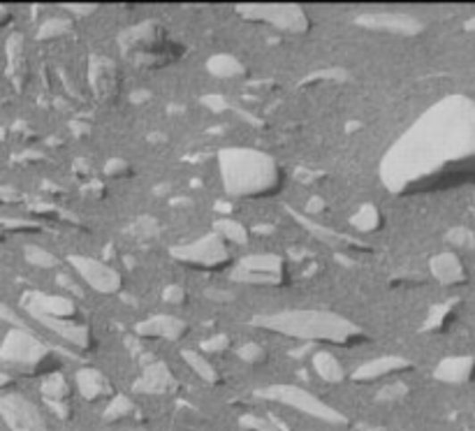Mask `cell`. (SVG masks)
I'll return each instance as SVG.
<instances>
[{
    "mask_svg": "<svg viewBox=\"0 0 475 431\" xmlns=\"http://www.w3.org/2000/svg\"><path fill=\"white\" fill-rule=\"evenodd\" d=\"M132 410H135V406H132L130 399L121 397L119 394V397H114L112 402H109V409H107V413H104V420L116 422V420H121V418L130 415Z\"/></svg>",
    "mask_w": 475,
    "mask_h": 431,
    "instance_id": "cell-29",
    "label": "cell"
},
{
    "mask_svg": "<svg viewBox=\"0 0 475 431\" xmlns=\"http://www.w3.org/2000/svg\"><path fill=\"white\" fill-rule=\"evenodd\" d=\"M181 360H184L186 364H188L190 369H193L195 374L200 376L204 383H209V385H216L218 380H221V374H218V369L213 367L209 360H206L204 355H202V351H193V348H184L181 351Z\"/></svg>",
    "mask_w": 475,
    "mask_h": 431,
    "instance_id": "cell-24",
    "label": "cell"
},
{
    "mask_svg": "<svg viewBox=\"0 0 475 431\" xmlns=\"http://www.w3.org/2000/svg\"><path fill=\"white\" fill-rule=\"evenodd\" d=\"M325 209H327L325 202H322L321 197H313V200H309V204H306V216H309V219H313V216H321Z\"/></svg>",
    "mask_w": 475,
    "mask_h": 431,
    "instance_id": "cell-36",
    "label": "cell"
},
{
    "mask_svg": "<svg viewBox=\"0 0 475 431\" xmlns=\"http://www.w3.org/2000/svg\"><path fill=\"white\" fill-rule=\"evenodd\" d=\"M119 46L128 61L139 68H161L172 63L184 52L158 21H142L126 29L119 35Z\"/></svg>",
    "mask_w": 475,
    "mask_h": 431,
    "instance_id": "cell-4",
    "label": "cell"
},
{
    "mask_svg": "<svg viewBox=\"0 0 475 431\" xmlns=\"http://www.w3.org/2000/svg\"><path fill=\"white\" fill-rule=\"evenodd\" d=\"M311 367L318 376H321L325 383H344L348 378V371L344 369V364L338 362V357L332 355L329 351H318L313 357H311Z\"/></svg>",
    "mask_w": 475,
    "mask_h": 431,
    "instance_id": "cell-20",
    "label": "cell"
},
{
    "mask_svg": "<svg viewBox=\"0 0 475 431\" xmlns=\"http://www.w3.org/2000/svg\"><path fill=\"white\" fill-rule=\"evenodd\" d=\"M77 387L88 402H97V399H104L112 394V383L107 380V376L103 371H97V369H81L79 374H77Z\"/></svg>",
    "mask_w": 475,
    "mask_h": 431,
    "instance_id": "cell-19",
    "label": "cell"
},
{
    "mask_svg": "<svg viewBox=\"0 0 475 431\" xmlns=\"http://www.w3.org/2000/svg\"><path fill=\"white\" fill-rule=\"evenodd\" d=\"M29 253H30V260H33V262H38V265H42V267L56 265V258H52V255L46 253V251H42V248H30Z\"/></svg>",
    "mask_w": 475,
    "mask_h": 431,
    "instance_id": "cell-34",
    "label": "cell"
},
{
    "mask_svg": "<svg viewBox=\"0 0 475 431\" xmlns=\"http://www.w3.org/2000/svg\"><path fill=\"white\" fill-rule=\"evenodd\" d=\"M292 219L299 220V223L306 228V230H311V235H313L315 239H321V242L327 244V246H334V248H362L364 246V244L357 242V239H353V236L341 235V232L332 230V228H322V225L313 223V220H311L306 213L292 211Z\"/></svg>",
    "mask_w": 475,
    "mask_h": 431,
    "instance_id": "cell-18",
    "label": "cell"
},
{
    "mask_svg": "<svg viewBox=\"0 0 475 431\" xmlns=\"http://www.w3.org/2000/svg\"><path fill=\"white\" fill-rule=\"evenodd\" d=\"M0 357L12 367L21 369V371H42V369L56 364V355H54L52 348L40 344L33 334L23 332V329H14L7 336Z\"/></svg>",
    "mask_w": 475,
    "mask_h": 431,
    "instance_id": "cell-6",
    "label": "cell"
},
{
    "mask_svg": "<svg viewBox=\"0 0 475 431\" xmlns=\"http://www.w3.org/2000/svg\"><path fill=\"white\" fill-rule=\"evenodd\" d=\"M206 68H209V72L213 77H221V79H232V77H239L244 72V65H241L239 58L229 56V54H216V56H212Z\"/></svg>",
    "mask_w": 475,
    "mask_h": 431,
    "instance_id": "cell-25",
    "label": "cell"
},
{
    "mask_svg": "<svg viewBox=\"0 0 475 431\" xmlns=\"http://www.w3.org/2000/svg\"><path fill=\"white\" fill-rule=\"evenodd\" d=\"M406 394H408V387L404 385V383H389L388 387H383V392L379 394V399L383 403L399 402V399H404Z\"/></svg>",
    "mask_w": 475,
    "mask_h": 431,
    "instance_id": "cell-30",
    "label": "cell"
},
{
    "mask_svg": "<svg viewBox=\"0 0 475 431\" xmlns=\"http://www.w3.org/2000/svg\"><path fill=\"white\" fill-rule=\"evenodd\" d=\"M434 378L447 385H469L475 383V357L454 355L436 364Z\"/></svg>",
    "mask_w": 475,
    "mask_h": 431,
    "instance_id": "cell-15",
    "label": "cell"
},
{
    "mask_svg": "<svg viewBox=\"0 0 475 431\" xmlns=\"http://www.w3.org/2000/svg\"><path fill=\"white\" fill-rule=\"evenodd\" d=\"M179 265L193 267V269L202 271H218L229 265V248L223 236L216 232L200 236L190 244H181L170 251Z\"/></svg>",
    "mask_w": 475,
    "mask_h": 431,
    "instance_id": "cell-5",
    "label": "cell"
},
{
    "mask_svg": "<svg viewBox=\"0 0 475 431\" xmlns=\"http://www.w3.org/2000/svg\"><path fill=\"white\" fill-rule=\"evenodd\" d=\"M232 281L258 287H279L286 281V262L281 255L274 253L246 255L232 271Z\"/></svg>",
    "mask_w": 475,
    "mask_h": 431,
    "instance_id": "cell-9",
    "label": "cell"
},
{
    "mask_svg": "<svg viewBox=\"0 0 475 431\" xmlns=\"http://www.w3.org/2000/svg\"><path fill=\"white\" fill-rule=\"evenodd\" d=\"M258 394L264 399H270V402L286 403L290 409H297L306 415H313L318 420L332 422V425H344V415L337 413L332 406H327L325 402H321V399L304 390V387L288 385V383H274V385L270 387H262Z\"/></svg>",
    "mask_w": 475,
    "mask_h": 431,
    "instance_id": "cell-8",
    "label": "cell"
},
{
    "mask_svg": "<svg viewBox=\"0 0 475 431\" xmlns=\"http://www.w3.org/2000/svg\"><path fill=\"white\" fill-rule=\"evenodd\" d=\"M429 271L436 281L447 287L462 286V283H466V278H469L464 260H462L459 253H454V251H441V253H436L434 258L429 260Z\"/></svg>",
    "mask_w": 475,
    "mask_h": 431,
    "instance_id": "cell-14",
    "label": "cell"
},
{
    "mask_svg": "<svg viewBox=\"0 0 475 431\" xmlns=\"http://www.w3.org/2000/svg\"><path fill=\"white\" fill-rule=\"evenodd\" d=\"M459 306H462L459 299H447L443 304L431 306L429 318L424 322V329H427V332H443V329H447L454 320H457Z\"/></svg>",
    "mask_w": 475,
    "mask_h": 431,
    "instance_id": "cell-22",
    "label": "cell"
},
{
    "mask_svg": "<svg viewBox=\"0 0 475 431\" xmlns=\"http://www.w3.org/2000/svg\"><path fill=\"white\" fill-rule=\"evenodd\" d=\"M213 232L223 236L228 244H237V246H246L248 244L246 228H244L239 220L228 219V216H223V219H218L216 223H213Z\"/></svg>",
    "mask_w": 475,
    "mask_h": 431,
    "instance_id": "cell-26",
    "label": "cell"
},
{
    "mask_svg": "<svg viewBox=\"0 0 475 431\" xmlns=\"http://www.w3.org/2000/svg\"><path fill=\"white\" fill-rule=\"evenodd\" d=\"M350 225L355 228L360 235H373L376 230L383 228V213L376 204H364L350 216Z\"/></svg>",
    "mask_w": 475,
    "mask_h": 431,
    "instance_id": "cell-23",
    "label": "cell"
},
{
    "mask_svg": "<svg viewBox=\"0 0 475 431\" xmlns=\"http://www.w3.org/2000/svg\"><path fill=\"white\" fill-rule=\"evenodd\" d=\"M135 332L142 339H161L170 341V344H179V341H184L188 336V322L184 318L172 316V313H158V316L138 322Z\"/></svg>",
    "mask_w": 475,
    "mask_h": 431,
    "instance_id": "cell-12",
    "label": "cell"
},
{
    "mask_svg": "<svg viewBox=\"0 0 475 431\" xmlns=\"http://www.w3.org/2000/svg\"><path fill=\"white\" fill-rule=\"evenodd\" d=\"M373 431H385V429H373Z\"/></svg>",
    "mask_w": 475,
    "mask_h": 431,
    "instance_id": "cell-38",
    "label": "cell"
},
{
    "mask_svg": "<svg viewBox=\"0 0 475 431\" xmlns=\"http://www.w3.org/2000/svg\"><path fill=\"white\" fill-rule=\"evenodd\" d=\"M253 325L281 336L315 344L357 345L369 339V334L357 322L325 309H286L262 313L253 318Z\"/></svg>",
    "mask_w": 475,
    "mask_h": 431,
    "instance_id": "cell-2",
    "label": "cell"
},
{
    "mask_svg": "<svg viewBox=\"0 0 475 431\" xmlns=\"http://www.w3.org/2000/svg\"><path fill=\"white\" fill-rule=\"evenodd\" d=\"M200 345H202V351H206V352H223V351H228L229 336L228 334H216V336H212V339L202 341Z\"/></svg>",
    "mask_w": 475,
    "mask_h": 431,
    "instance_id": "cell-32",
    "label": "cell"
},
{
    "mask_svg": "<svg viewBox=\"0 0 475 431\" xmlns=\"http://www.w3.org/2000/svg\"><path fill=\"white\" fill-rule=\"evenodd\" d=\"M237 14L290 35H304L311 29L309 12L299 5H237Z\"/></svg>",
    "mask_w": 475,
    "mask_h": 431,
    "instance_id": "cell-7",
    "label": "cell"
},
{
    "mask_svg": "<svg viewBox=\"0 0 475 431\" xmlns=\"http://www.w3.org/2000/svg\"><path fill=\"white\" fill-rule=\"evenodd\" d=\"M218 172L225 195L235 200H262L276 195L283 186V170L274 155L248 146L218 151Z\"/></svg>",
    "mask_w": 475,
    "mask_h": 431,
    "instance_id": "cell-3",
    "label": "cell"
},
{
    "mask_svg": "<svg viewBox=\"0 0 475 431\" xmlns=\"http://www.w3.org/2000/svg\"><path fill=\"white\" fill-rule=\"evenodd\" d=\"M357 26L373 30V33H392V35H418L422 23L404 12H364L355 19Z\"/></svg>",
    "mask_w": 475,
    "mask_h": 431,
    "instance_id": "cell-11",
    "label": "cell"
},
{
    "mask_svg": "<svg viewBox=\"0 0 475 431\" xmlns=\"http://www.w3.org/2000/svg\"><path fill=\"white\" fill-rule=\"evenodd\" d=\"M121 75L114 61L96 56L91 61V87L100 100H112L119 91Z\"/></svg>",
    "mask_w": 475,
    "mask_h": 431,
    "instance_id": "cell-16",
    "label": "cell"
},
{
    "mask_svg": "<svg viewBox=\"0 0 475 431\" xmlns=\"http://www.w3.org/2000/svg\"><path fill=\"white\" fill-rule=\"evenodd\" d=\"M70 267L75 269L77 277L87 283L91 290L100 294H116L123 287V277L121 271L103 260L88 258V255H70Z\"/></svg>",
    "mask_w": 475,
    "mask_h": 431,
    "instance_id": "cell-10",
    "label": "cell"
},
{
    "mask_svg": "<svg viewBox=\"0 0 475 431\" xmlns=\"http://www.w3.org/2000/svg\"><path fill=\"white\" fill-rule=\"evenodd\" d=\"M392 195L475 186V100L447 95L408 128L380 161Z\"/></svg>",
    "mask_w": 475,
    "mask_h": 431,
    "instance_id": "cell-1",
    "label": "cell"
},
{
    "mask_svg": "<svg viewBox=\"0 0 475 431\" xmlns=\"http://www.w3.org/2000/svg\"><path fill=\"white\" fill-rule=\"evenodd\" d=\"M162 299H165V304L181 306L186 299H188V293H186V287L181 286H167L165 293H162Z\"/></svg>",
    "mask_w": 475,
    "mask_h": 431,
    "instance_id": "cell-33",
    "label": "cell"
},
{
    "mask_svg": "<svg viewBox=\"0 0 475 431\" xmlns=\"http://www.w3.org/2000/svg\"><path fill=\"white\" fill-rule=\"evenodd\" d=\"M135 390L142 394H170L177 390V378L165 362H154L144 369L139 380L135 383Z\"/></svg>",
    "mask_w": 475,
    "mask_h": 431,
    "instance_id": "cell-17",
    "label": "cell"
},
{
    "mask_svg": "<svg viewBox=\"0 0 475 431\" xmlns=\"http://www.w3.org/2000/svg\"><path fill=\"white\" fill-rule=\"evenodd\" d=\"M446 242L450 246V251L454 253H475V232L464 225H457V228H450L446 235Z\"/></svg>",
    "mask_w": 475,
    "mask_h": 431,
    "instance_id": "cell-27",
    "label": "cell"
},
{
    "mask_svg": "<svg viewBox=\"0 0 475 431\" xmlns=\"http://www.w3.org/2000/svg\"><path fill=\"white\" fill-rule=\"evenodd\" d=\"M35 316L58 318V320H70L77 313V306L72 299L65 297H38V302L30 309Z\"/></svg>",
    "mask_w": 475,
    "mask_h": 431,
    "instance_id": "cell-21",
    "label": "cell"
},
{
    "mask_svg": "<svg viewBox=\"0 0 475 431\" xmlns=\"http://www.w3.org/2000/svg\"><path fill=\"white\" fill-rule=\"evenodd\" d=\"M45 392L46 394H52L54 399H61V397H68V383H65V378H61V376H52V378L46 380L45 385Z\"/></svg>",
    "mask_w": 475,
    "mask_h": 431,
    "instance_id": "cell-31",
    "label": "cell"
},
{
    "mask_svg": "<svg viewBox=\"0 0 475 431\" xmlns=\"http://www.w3.org/2000/svg\"><path fill=\"white\" fill-rule=\"evenodd\" d=\"M123 172H128V162L121 161V158H112V161L104 165V174H107L109 178L119 177V174H123Z\"/></svg>",
    "mask_w": 475,
    "mask_h": 431,
    "instance_id": "cell-35",
    "label": "cell"
},
{
    "mask_svg": "<svg viewBox=\"0 0 475 431\" xmlns=\"http://www.w3.org/2000/svg\"><path fill=\"white\" fill-rule=\"evenodd\" d=\"M411 369L412 362L411 360H406V357L383 355L360 364V367L350 374V378L355 380V383H376V380H383L388 378V376L404 374V371H411Z\"/></svg>",
    "mask_w": 475,
    "mask_h": 431,
    "instance_id": "cell-13",
    "label": "cell"
},
{
    "mask_svg": "<svg viewBox=\"0 0 475 431\" xmlns=\"http://www.w3.org/2000/svg\"><path fill=\"white\" fill-rule=\"evenodd\" d=\"M466 29L473 30V33H475V17H473V19H469V21H466Z\"/></svg>",
    "mask_w": 475,
    "mask_h": 431,
    "instance_id": "cell-37",
    "label": "cell"
},
{
    "mask_svg": "<svg viewBox=\"0 0 475 431\" xmlns=\"http://www.w3.org/2000/svg\"><path fill=\"white\" fill-rule=\"evenodd\" d=\"M237 357H239L244 364H251V367H260V364L267 362V351L258 344H244L237 348Z\"/></svg>",
    "mask_w": 475,
    "mask_h": 431,
    "instance_id": "cell-28",
    "label": "cell"
}]
</instances>
